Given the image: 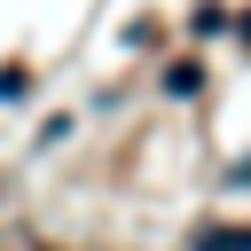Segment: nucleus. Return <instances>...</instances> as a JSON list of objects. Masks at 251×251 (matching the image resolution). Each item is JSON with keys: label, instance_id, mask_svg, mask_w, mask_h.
Masks as SVG:
<instances>
[{"label": "nucleus", "instance_id": "obj_1", "mask_svg": "<svg viewBox=\"0 0 251 251\" xmlns=\"http://www.w3.org/2000/svg\"><path fill=\"white\" fill-rule=\"evenodd\" d=\"M196 251H251V227H212L196 235Z\"/></svg>", "mask_w": 251, "mask_h": 251}]
</instances>
